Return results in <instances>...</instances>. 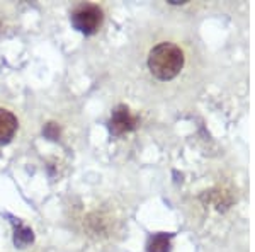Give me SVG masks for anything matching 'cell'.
Instances as JSON below:
<instances>
[{"label":"cell","mask_w":255,"mask_h":252,"mask_svg":"<svg viewBox=\"0 0 255 252\" xmlns=\"http://www.w3.org/2000/svg\"><path fill=\"white\" fill-rule=\"evenodd\" d=\"M138 126V118L129 111L126 106H118L113 111L109 119V131L114 136H121L125 133H129Z\"/></svg>","instance_id":"cell-3"},{"label":"cell","mask_w":255,"mask_h":252,"mask_svg":"<svg viewBox=\"0 0 255 252\" xmlns=\"http://www.w3.org/2000/svg\"><path fill=\"white\" fill-rule=\"evenodd\" d=\"M32 241H34L32 230L19 223V225L15 227V234H14V244H15V246L20 247V249H24V247L29 246Z\"/></svg>","instance_id":"cell-6"},{"label":"cell","mask_w":255,"mask_h":252,"mask_svg":"<svg viewBox=\"0 0 255 252\" xmlns=\"http://www.w3.org/2000/svg\"><path fill=\"white\" fill-rule=\"evenodd\" d=\"M184 67V53L172 43L157 44L148 55V68L158 80H170L177 77Z\"/></svg>","instance_id":"cell-1"},{"label":"cell","mask_w":255,"mask_h":252,"mask_svg":"<svg viewBox=\"0 0 255 252\" xmlns=\"http://www.w3.org/2000/svg\"><path fill=\"white\" fill-rule=\"evenodd\" d=\"M170 235L157 234L148 241V252H170Z\"/></svg>","instance_id":"cell-5"},{"label":"cell","mask_w":255,"mask_h":252,"mask_svg":"<svg viewBox=\"0 0 255 252\" xmlns=\"http://www.w3.org/2000/svg\"><path fill=\"white\" fill-rule=\"evenodd\" d=\"M102 19H104L102 9L96 3H82V5L75 7L70 15L72 26L87 36L96 34L102 24Z\"/></svg>","instance_id":"cell-2"},{"label":"cell","mask_w":255,"mask_h":252,"mask_svg":"<svg viewBox=\"0 0 255 252\" xmlns=\"http://www.w3.org/2000/svg\"><path fill=\"white\" fill-rule=\"evenodd\" d=\"M17 126H19L17 118L10 111L0 107V145H7L14 138Z\"/></svg>","instance_id":"cell-4"}]
</instances>
